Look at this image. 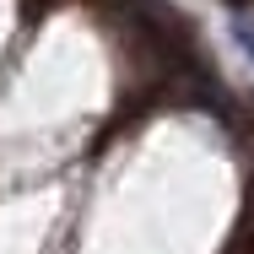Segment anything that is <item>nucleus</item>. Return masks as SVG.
<instances>
[{
    "mask_svg": "<svg viewBox=\"0 0 254 254\" xmlns=\"http://www.w3.org/2000/svg\"><path fill=\"white\" fill-rule=\"evenodd\" d=\"M233 33H238V44H244L249 60H254V22H249V16H238V22H233Z\"/></svg>",
    "mask_w": 254,
    "mask_h": 254,
    "instance_id": "1",
    "label": "nucleus"
}]
</instances>
